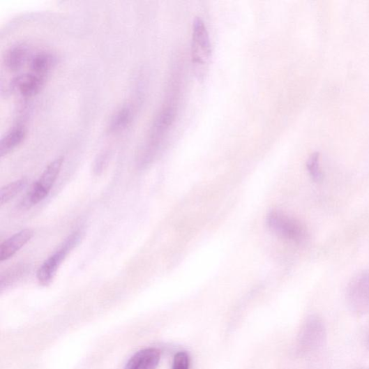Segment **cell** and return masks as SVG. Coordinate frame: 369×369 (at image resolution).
I'll use <instances>...</instances> for the list:
<instances>
[{"label": "cell", "instance_id": "obj_16", "mask_svg": "<svg viewBox=\"0 0 369 369\" xmlns=\"http://www.w3.org/2000/svg\"><path fill=\"white\" fill-rule=\"evenodd\" d=\"M307 167L310 175L315 182H320L322 179V172L319 167V156L315 153L312 154L308 160Z\"/></svg>", "mask_w": 369, "mask_h": 369}, {"label": "cell", "instance_id": "obj_7", "mask_svg": "<svg viewBox=\"0 0 369 369\" xmlns=\"http://www.w3.org/2000/svg\"><path fill=\"white\" fill-rule=\"evenodd\" d=\"M348 299L351 308L355 312L369 313V271L357 276L352 281Z\"/></svg>", "mask_w": 369, "mask_h": 369}, {"label": "cell", "instance_id": "obj_14", "mask_svg": "<svg viewBox=\"0 0 369 369\" xmlns=\"http://www.w3.org/2000/svg\"><path fill=\"white\" fill-rule=\"evenodd\" d=\"M55 62L54 57L48 53H39L35 55L31 61V69L38 75H42L49 71Z\"/></svg>", "mask_w": 369, "mask_h": 369}, {"label": "cell", "instance_id": "obj_17", "mask_svg": "<svg viewBox=\"0 0 369 369\" xmlns=\"http://www.w3.org/2000/svg\"><path fill=\"white\" fill-rule=\"evenodd\" d=\"M189 365L190 359L188 354L181 352L175 356L172 369H189Z\"/></svg>", "mask_w": 369, "mask_h": 369}, {"label": "cell", "instance_id": "obj_5", "mask_svg": "<svg viewBox=\"0 0 369 369\" xmlns=\"http://www.w3.org/2000/svg\"><path fill=\"white\" fill-rule=\"evenodd\" d=\"M80 239V232H75L68 236L61 247L50 256L39 268L37 279L42 286H49L61 264L70 251L78 244Z\"/></svg>", "mask_w": 369, "mask_h": 369}, {"label": "cell", "instance_id": "obj_18", "mask_svg": "<svg viewBox=\"0 0 369 369\" xmlns=\"http://www.w3.org/2000/svg\"><path fill=\"white\" fill-rule=\"evenodd\" d=\"M107 160V155L106 153H103L101 156H100V157L98 158L96 163V167H95L96 171L98 172L101 171L103 169Z\"/></svg>", "mask_w": 369, "mask_h": 369}, {"label": "cell", "instance_id": "obj_9", "mask_svg": "<svg viewBox=\"0 0 369 369\" xmlns=\"http://www.w3.org/2000/svg\"><path fill=\"white\" fill-rule=\"evenodd\" d=\"M33 235L34 232L32 229H26L8 238L0 246V262L12 257L31 240Z\"/></svg>", "mask_w": 369, "mask_h": 369}, {"label": "cell", "instance_id": "obj_12", "mask_svg": "<svg viewBox=\"0 0 369 369\" xmlns=\"http://www.w3.org/2000/svg\"><path fill=\"white\" fill-rule=\"evenodd\" d=\"M28 57V50L24 45L12 47L6 53L5 63L12 71H17L24 66Z\"/></svg>", "mask_w": 369, "mask_h": 369}, {"label": "cell", "instance_id": "obj_8", "mask_svg": "<svg viewBox=\"0 0 369 369\" xmlns=\"http://www.w3.org/2000/svg\"><path fill=\"white\" fill-rule=\"evenodd\" d=\"M45 82V79L35 73L23 74L15 77L10 83V88L17 90L25 97H31L37 94Z\"/></svg>", "mask_w": 369, "mask_h": 369}, {"label": "cell", "instance_id": "obj_6", "mask_svg": "<svg viewBox=\"0 0 369 369\" xmlns=\"http://www.w3.org/2000/svg\"><path fill=\"white\" fill-rule=\"evenodd\" d=\"M326 340V329L323 320L317 316L310 317L303 325L299 338V347L303 352H315Z\"/></svg>", "mask_w": 369, "mask_h": 369}, {"label": "cell", "instance_id": "obj_3", "mask_svg": "<svg viewBox=\"0 0 369 369\" xmlns=\"http://www.w3.org/2000/svg\"><path fill=\"white\" fill-rule=\"evenodd\" d=\"M269 227L276 234L296 243L306 242L308 232L299 221L283 213L272 211L267 216Z\"/></svg>", "mask_w": 369, "mask_h": 369}, {"label": "cell", "instance_id": "obj_2", "mask_svg": "<svg viewBox=\"0 0 369 369\" xmlns=\"http://www.w3.org/2000/svg\"><path fill=\"white\" fill-rule=\"evenodd\" d=\"M63 163V158L60 157L52 162L42 173L38 181L31 187L21 202L22 209H29L45 199L54 184Z\"/></svg>", "mask_w": 369, "mask_h": 369}, {"label": "cell", "instance_id": "obj_15", "mask_svg": "<svg viewBox=\"0 0 369 369\" xmlns=\"http://www.w3.org/2000/svg\"><path fill=\"white\" fill-rule=\"evenodd\" d=\"M133 110L131 107H123L114 116L110 124L111 132H119L126 128L133 119Z\"/></svg>", "mask_w": 369, "mask_h": 369}, {"label": "cell", "instance_id": "obj_11", "mask_svg": "<svg viewBox=\"0 0 369 369\" xmlns=\"http://www.w3.org/2000/svg\"><path fill=\"white\" fill-rule=\"evenodd\" d=\"M26 137V130L23 126L14 127L0 142V158L8 155L19 146Z\"/></svg>", "mask_w": 369, "mask_h": 369}, {"label": "cell", "instance_id": "obj_13", "mask_svg": "<svg viewBox=\"0 0 369 369\" xmlns=\"http://www.w3.org/2000/svg\"><path fill=\"white\" fill-rule=\"evenodd\" d=\"M27 184L28 179H22L3 187L0 190V206H3L11 201L15 195L26 188Z\"/></svg>", "mask_w": 369, "mask_h": 369}, {"label": "cell", "instance_id": "obj_1", "mask_svg": "<svg viewBox=\"0 0 369 369\" xmlns=\"http://www.w3.org/2000/svg\"><path fill=\"white\" fill-rule=\"evenodd\" d=\"M212 56L210 36L204 20L199 17L194 19L191 42V59L195 74L204 77Z\"/></svg>", "mask_w": 369, "mask_h": 369}, {"label": "cell", "instance_id": "obj_10", "mask_svg": "<svg viewBox=\"0 0 369 369\" xmlns=\"http://www.w3.org/2000/svg\"><path fill=\"white\" fill-rule=\"evenodd\" d=\"M160 353L156 349H146L137 352L130 359L124 369H156Z\"/></svg>", "mask_w": 369, "mask_h": 369}, {"label": "cell", "instance_id": "obj_4", "mask_svg": "<svg viewBox=\"0 0 369 369\" xmlns=\"http://www.w3.org/2000/svg\"><path fill=\"white\" fill-rule=\"evenodd\" d=\"M177 107L175 103H171L165 106L156 119L151 128L149 141L146 144V156L147 158H153L160 149L170 128L176 119Z\"/></svg>", "mask_w": 369, "mask_h": 369}]
</instances>
